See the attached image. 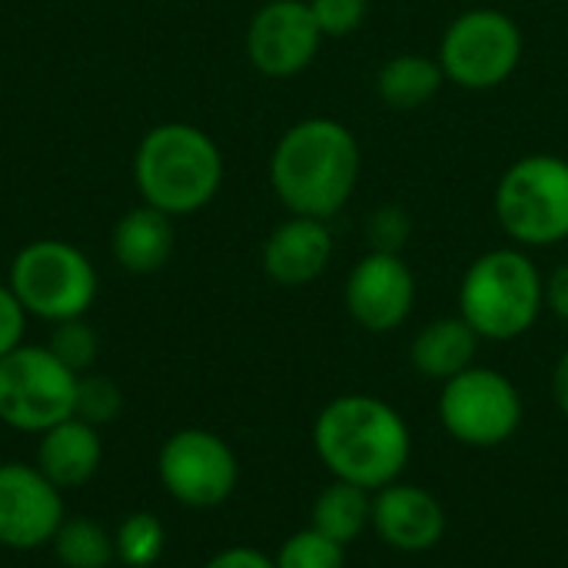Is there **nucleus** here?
Returning a JSON list of instances; mask_svg holds the SVG:
<instances>
[{
  "label": "nucleus",
  "mask_w": 568,
  "mask_h": 568,
  "mask_svg": "<svg viewBox=\"0 0 568 568\" xmlns=\"http://www.w3.org/2000/svg\"><path fill=\"white\" fill-rule=\"evenodd\" d=\"M363 173L356 133L329 116L293 123L273 146L270 186L293 216L333 220L353 200Z\"/></svg>",
  "instance_id": "f257e3e1"
},
{
  "label": "nucleus",
  "mask_w": 568,
  "mask_h": 568,
  "mask_svg": "<svg viewBox=\"0 0 568 568\" xmlns=\"http://www.w3.org/2000/svg\"><path fill=\"white\" fill-rule=\"evenodd\" d=\"M313 449L333 479L376 493L403 476L413 433L396 406L379 396L346 393L329 399L313 423Z\"/></svg>",
  "instance_id": "f03ea898"
},
{
  "label": "nucleus",
  "mask_w": 568,
  "mask_h": 568,
  "mask_svg": "<svg viewBox=\"0 0 568 568\" xmlns=\"http://www.w3.org/2000/svg\"><path fill=\"white\" fill-rule=\"evenodd\" d=\"M223 150L193 123L170 120L143 133L133 153L140 200L166 216H193L210 206L223 186Z\"/></svg>",
  "instance_id": "7ed1b4c3"
},
{
  "label": "nucleus",
  "mask_w": 568,
  "mask_h": 568,
  "mask_svg": "<svg viewBox=\"0 0 568 568\" xmlns=\"http://www.w3.org/2000/svg\"><path fill=\"white\" fill-rule=\"evenodd\" d=\"M546 306V280L523 246H499L469 263L459 283V316L489 343L526 336Z\"/></svg>",
  "instance_id": "20e7f679"
},
{
  "label": "nucleus",
  "mask_w": 568,
  "mask_h": 568,
  "mask_svg": "<svg viewBox=\"0 0 568 568\" xmlns=\"http://www.w3.org/2000/svg\"><path fill=\"white\" fill-rule=\"evenodd\" d=\"M7 286L30 320L63 323L87 316L97 303L100 276L93 260L67 240H30L10 260Z\"/></svg>",
  "instance_id": "39448f33"
},
{
  "label": "nucleus",
  "mask_w": 568,
  "mask_h": 568,
  "mask_svg": "<svg viewBox=\"0 0 568 568\" xmlns=\"http://www.w3.org/2000/svg\"><path fill=\"white\" fill-rule=\"evenodd\" d=\"M496 220L503 233L526 250L568 240V160L529 153L516 160L496 186Z\"/></svg>",
  "instance_id": "423d86ee"
},
{
  "label": "nucleus",
  "mask_w": 568,
  "mask_h": 568,
  "mask_svg": "<svg viewBox=\"0 0 568 568\" xmlns=\"http://www.w3.org/2000/svg\"><path fill=\"white\" fill-rule=\"evenodd\" d=\"M80 373L63 366L50 346L23 343L0 359V423L13 433L40 436L77 416Z\"/></svg>",
  "instance_id": "0eeeda50"
},
{
  "label": "nucleus",
  "mask_w": 568,
  "mask_h": 568,
  "mask_svg": "<svg viewBox=\"0 0 568 568\" xmlns=\"http://www.w3.org/2000/svg\"><path fill=\"white\" fill-rule=\"evenodd\" d=\"M436 60L449 83L463 90H496L523 63V30L503 10L473 7L446 27Z\"/></svg>",
  "instance_id": "6e6552de"
},
{
  "label": "nucleus",
  "mask_w": 568,
  "mask_h": 568,
  "mask_svg": "<svg viewBox=\"0 0 568 568\" xmlns=\"http://www.w3.org/2000/svg\"><path fill=\"white\" fill-rule=\"evenodd\" d=\"M443 429L469 449H496L523 426V393L489 366H469L439 389Z\"/></svg>",
  "instance_id": "1a4fd4ad"
},
{
  "label": "nucleus",
  "mask_w": 568,
  "mask_h": 568,
  "mask_svg": "<svg viewBox=\"0 0 568 568\" xmlns=\"http://www.w3.org/2000/svg\"><path fill=\"white\" fill-rule=\"evenodd\" d=\"M156 476L166 496L186 509H216L240 486L233 446L200 426L176 429L156 453Z\"/></svg>",
  "instance_id": "9d476101"
},
{
  "label": "nucleus",
  "mask_w": 568,
  "mask_h": 568,
  "mask_svg": "<svg viewBox=\"0 0 568 568\" xmlns=\"http://www.w3.org/2000/svg\"><path fill=\"white\" fill-rule=\"evenodd\" d=\"M67 519L63 489L33 463H0V546L10 552L47 549Z\"/></svg>",
  "instance_id": "9b49d317"
},
{
  "label": "nucleus",
  "mask_w": 568,
  "mask_h": 568,
  "mask_svg": "<svg viewBox=\"0 0 568 568\" xmlns=\"http://www.w3.org/2000/svg\"><path fill=\"white\" fill-rule=\"evenodd\" d=\"M323 40L310 0H266L246 27V57L263 77L290 80L316 60Z\"/></svg>",
  "instance_id": "f8f14e48"
},
{
  "label": "nucleus",
  "mask_w": 568,
  "mask_h": 568,
  "mask_svg": "<svg viewBox=\"0 0 568 568\" xmlns=\"http://www.w3.org/2000/svg\"><path fill=\"white\" fill-rule=\"evenodd\" d=\"M346 313L366 333L399 329L416 306V276L403 253L369 250L346 276Z\"/></svg>",
  "instance_id": "ddd939ff"
},
{
  "label": "nucleus",
  "mask_w": 568,
  "mask_h": 568,
  "mask_svg": "<svg viewBox=\"0 0 568 568\" xmlns=\"http://www.w3.org/2000/svg\"><path fill=\"white\" fill-rule=\"evenodd\" d=\"M369 529L393 552L423 556L436 549L446 536V509L443 503L413 483H389L373 493V523Z\"/></svg>",
  "instance_id": "4468645a"
},
{
  "label": "nucleus",
  "mask_w": 568,
  "mask_h": 568,
  "mask_svg": "<svg viewBox=\"0 0 568 568\" xmlns=\"http://www.w3.org/2000/svg\"><path fill=\"white\" fill-rule=\"evenodd\" d=\"M333 260V233L326 220L293 216L283 220L263 243V273L286 290L310 286Z\"/></svg>",
  "instance_id": "2eb2a0df"
},
{
  "label": "nucleus",
  "mask_w": 568,
  "mask_h": 568,
  "mask_svg": "<svg viewBox=\"0 0 568 568\" xmlns=\"http://www.w3.org/2000/svg\"><path fill=\"white\" fill-rule=\"evenodd\" d=\"M33 466L63 493L87 486L103 466L100 426H90L80 416H70V419L50 426L47 433L37 436Z\"/></svg>",
  "instance_id": "dca6fc26"
},
{
  "label": "nucleus",
  "mask_w": 568,
  "mask_h": 568,
  "mask_svg": "<svg viewBox=\"0 0 568 568\" xmlns=\"http://www.w3.org/2000/svg\"><path fill=\"white\" fill-rule=\"evenodd\" d=\"M173 243H176L173 216L146 203L126 210L110 233V253L116 266L133 276H150L163 270L173 256Z\"/></svg>",
  "instance_id": "f3484780"
},
{
  "label": "nucleus",
  "mask_w": 568,
  "mask_h": 568,
  "mask_svg": "<svg viewBox=\"0 0 568 568\" xmlns=\"http://www.w3.org/2000/svg\"><path fill=\"white\" fill-rule=\"evenodd\" d=\"M479 333L463 320V316H443L426 323L413 346H409V359L416 366L419 376L446 383L453 376H459L463 369L476 366V353H479Z\"/></svg>",
  "instance_id": "a211bd4d"
},
{
  "label": "nucleus",
  "mask_w": 568,
  "mask_h": 568,
  "mask_svg": "<svg viewBox=\"0 0 568 568\" xmlns=\"http://www.w3.org/2000/svg\"><path fill=\"white\" fill-rule=\"evenodd\" d=\"M443 83H446V73L439 60L426 53H399L386 60L376 73V93L396 113L426 106L443 90Z\"/></svg>",
  "instance_id": "6ab92c4d"
},
{
  "label": "nucleus",
  "mask_w": 568,
  "mask_h": 568,
  "mask_svg": "<svg viewBox=\"0 0 568 568\" xmlns=\"http://www.w3.org/2000/svg\"><path fill=\"white\" fill-rule=\"evenodd\" d=\"M369 523H373V493L343 479H333L326 489H320L313 503V529L336 539L339 546H349L369 529Z\"/></svg>",
  "instance_id": "aec40b11"
},
{
  "label": "nucleus",
  "mask_w": 568,
  "mask_h": 568,
  "mask_svg": "<svg viewBox=\"0 0 568 568\" xmlns=\"http://www.w3.org/2000/svg\"><path fill=\"white\" fill-rule=\"evenodd\" d=\"M50 549L63 568H110L116 562L113 532L87 516H67Z\"/></svg>",
  "instance_id": "412c9836"
},
{
  "label": "nucleus",
  "mask_w": 568,
  "mask_h": 568,
  "mask_svg": "<svg viewBox=\"0 0 568 568\" xmlns=\"http://www.w3.org/2000/svg\"><path fill=\"white\" fill-rule=\"evenodd\" d=\"M113 549L123 568L156 566L166 549V529L153 513H130L113 532Z\"/></svg>",
  "instance_id": "4be33fe9"
},
{
  "label": "nucleus",
  "mask_w": 568,
  "mask_h": 568,
  "mask_svg": "<svg viewBox=\"0 0 568 568\" xmlns=\"http://www.w3.org/2000/svg\"><path fill=\"white\" fill-rule=\"evenodd\" d=\"M276 568H346V546L323 536L320 529L293 532L273 556Z\"/></svg>",
  "instance_id": "5701e85b"
},
{
  "label": "nucleus",
  "mask_w": 568,
  "mask_h": 568,
  "mask_svg": "<svg viewBox=\"0 0 568 568\" xmlns=\"http://www.w3.org/2000/svg\"><path fill=\"white\" fill-rule=\"evenodd\" d=\"M50 353L70 366L73 373H90L97 356H100V336L97 329L87 323V316H77V320H63V323H53L50 326V339H47Z\"/></svg>",
  "instance_id": "b1692460"
},
{
  "label": "nucleus",
  "mask_w": 568,
  "mask_h": 568,
  "mask_svg": "<svg viewBox=\"0 0 568 568\" xmlns=\"http://www.w3.org/2000/svg\"><path fill=\"white\" fill-rule=\"evenodd\" d=\"M123 413V393L113 379L106 376H80L77 389V416L87 419L90 426H110Z\"/></svg>",
  "instance_id": "393cba45"
},
{
  "label": "nucleus",
  "mask_w": 568,
  "mask_h": 568,
  "mask_svg": "<svg viewBox=\"0 0 568 568\" xmlns=\"http://www.w3.org/2000/svg\"><path fill=\"white\" fill-rule=\"evenodd\" d=\"M310 10L323 37H349L363 27L369 0H310Z\"/></svg>",
  "instance_id": "a878e982"
},
{
  "label": "nucleus",
  "mask_w": 568,
  "mask_h": 568,
  "mask_svg": "<svg viewBox=\"0 0 568 568\" xmlns=\"http://www.w3.org/2000/svg\"><path fill=\"white\" fill-rule=\"evenodd\" d=\"M409 230H413V223H409L406 210L403 206H393V203L373 210V216L366 223V233L373 240V250H386V253H399L403 243L409 240Z\"/></svg>",
  "instance_id": "bb28decb"
},
{
  "label": "nucleus",
  "mask_w": 568,
  "mask_h": 568,
  "mask_svg": "<svg viewBox=\"0 0 568 568\" xmlns=\"http://www.w3.org/2000/svg\"><path fill=\"white\" fill-rule=\"evenodd\" d=\"M27 310L20 306V300L13 296V290L7 283H0V359L10 356L17 346H23L27 336Z\"/></svg>",
  "instance_id": "cd10ccee"
},
{
  "label": "nucleus",
  "mask_w": 568,
  "mask_h": 568,
  "mask_svg": "<svg viewBox=\"0 0 568 568\" xmlns=\"http://www.w3.org/2000/svg\"><path fill=\"white\" fill-rule=\"evenodd\" d=\"M203 568H276L273 556L253 546H226L216 556H210Z\"/></svg>",
  "instance_id": "c85d7f7f"
},
{
  "label": "nucleus",
  "mask_w": 568,
  "mask_h": 568,
  "mask_svg": "<svg viewBox=\"0 0 568 568\" xmlns=\"http://www.w3.org/2000/svg\"><path fill=\"white\" fill-rule=\"evenodd\" d=\"M546 310L568 326V263L556 266L549 276H546Z\"/></svg>",
  "instance_id": "c756f323"
},
{
  "label": "nucleus",
  "mask_w": 568,
  "mask_h": 568,
  "mask_svg": "<svg viewBox=\"0 0 568 568\" xmlns=\"http://www.w3.org/2000/svg\"><path fill=\"white\" fill-rule=\"evenodd\" d=\"M552 399H556L559 413L568 419V349L559 356V363L552 369Z\"/></svg>",
  "instance_id": "7c9ffc66"
}]
</instances>
